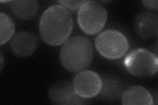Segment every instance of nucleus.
<instances>
[{"label": "nucleus", "mask_w": 158, "mask_h": 105, "mask_svg": "<svg viewBox=\"0 0 158 105\" xmlns=\"http://www.w3.org/2000/svg\"><path fill=\"white\" fill-rule=\"evenodd\" d=\"M11 51L20 57L31 56L38 47V40L35 35L28 31H20L13 37L10 43Z\"/></svg>", "instance_id": "obj_8"}, {"label": "nucleus", "mask_w": 158, "mask_h": 105, "mask_svg": "<svg viewBox=\"0 0 158 105\" xmlns=\"http://www.w3.org/2000/svg\"><path fill=\"white\" fill-rule=\"evenodd\" d=\"M15 32V23L8 14H0V44L7 43L13 36Z\"/></svg>", "instance_id": "obj_13"}, {"label": "nucleus", "mask_w": 158, "mask_h": 105, "mask_svg": "<svg viewBox=\"0 0 158 105\" xmlns=\"http://www.w3.org/2000/svg\"><path fill=\"white\" fill-rule=\"evenodd\" d=\"M107 13L102 4L94 1H85L79 9L77 21L79 26L86 34L100 32L107 22Z\"/></svg>", "instance_id": "obj_4"}, {"label": "nucleus", "mask_w": 158, "mask_h": 105, "mask_svg": "<svg viewBox=\"0 0 158 105\" xmlns=\"http://www.w3.org/2000/svg\"><path fill=\"white\" fill-rule=\"evenodd\" d=\"M59 58L63 67L71 72H79L90 65L93 59V47L90 39L75 36L64 42Z\"/></svg>", "instance_id": "obj_2"}, {"label": "nucleus", "mask_w": 158, "mask_h": 105, "mask_svg": "<svg viewBox=\"0 0 158 105\" xmlns=\"http://www.w3.org/2000/svg\"><path fill=\"white\" fill-rule=\"evenodd\" d=\"M73 28L71 13L60 5H53L44 12L40 20L42 39L48 45L57 46L69 39Z\"/></svg>", "instance_id": "obj_1"}, {"label": "nucleus", "mask_w": 158, "mask_h": 105, "mask_svg": "<svg viewBox=\"0 0 158 105\" xmlns=\"http://www.w3.org/2000/svg\"><path fill=\"white\" fill-rule=\"evenodd\" d=\"M124 64L128 72L133 76H152L157 72V56L149 50L138 48L127 54Z\"/></svg>", "instance_id": "obj_5"}, {"label": "nucleus", "mask_w": 158, "mask_h": 105, "mask_svg": "<svg viewBox=\"0 0 158 105\" xmlns=\"http://www.w3.org/2000/svg\"><path fill=\"white\" fill-rule=\"evenodd\" d=\"M76 93L85 99H90L100 93L102 79L99 75L91 71H82L78 72L73 81Z\"/></svg>", "instance_id": "obj_6"}, {"label": "nucleus", "mask_w": 158, "mask_h": 105, "mask_svg": "<svg viewBox=\"0 0 158 105\" xmlns=\"http://www.w3.org/2000/svg\"><path fill=\"white\" fill-rule=\"evenodd\" d=\"M136 34L142 39H149L156 36L158 30V17L156 13L144 11L139 13L135 21Z\"/></svg>", "instance_id": "obj_9"}, {"label": "nucleus", "mask_w": 158, "mask_h": 105, "mask_svg": "<svg viewBox=\"0 0 158 105\" xmlns=\"http://www.w3.org/2000/svg\"><path fill=\"white\" fill-rule=\"evenodd\" d=\"M95 46L102 57L115 60L125 55L129 48V43L122 32L116 30H106L98 35Z\"/></svg>", "instance_id": "obj_3"}, {"label": "nucleus", "mask_w": 158, "mask_h": 105, "mask_svg": "<svg viewBox=\"0 0 158 105\" xmlns=\"http://www.w3.org/2000/svg\"><path fill=\"white\" fill-rule=\"evenodd\" d=\"M58 2L60 6L65 9L76 10L80 9L85 1H59Z\"/></svg>", "instance_id": "obj_14"}, {"label": "nucleus", "mask_w": 158, "mask_h": 105, "mask_svg": "<svg viewBox=\"0 0 158 105\" xmlns=\"http://www.w3.org/2000/svg\"><path fill=\"white\" fill-rule=\"evenodd\" d=\"M49 97L57 104H85L87 99L80 97L76 93L73 83L60 81L53 84L49 89Z\"/></svg>", "instance_id": "obj_7"}, {"label": "nucleus", "mask_w": 158, "mask_h": 105, "mask_svg": "<svg viewBox=\"0 0 158 105\" xmlns=\"http://www.w3.org/2000/svg\"><path fill=\"white\" fill-rule=\"evenodd\" d=\"M9 7L12 13L21 20H30L35 17L38 11L39 5L36 1L10 2Z\"/></svg>", "instance_id": "obj_12"}, {"label": "nucleus", "mask_w": 158, "mask_h": 105, "mask_svg": "<svg viewBox=\"0 0 158 105\" xmlns=\"http://www.w3.org/2000/svg\"><path fill=\"white\" fill-rule=\"evenodd\" d=\"M102 86L98 95L106 101H117L122 97L124 88L120 79L112 76H103Z\"/></svg>", "instance_id": "obj_11"}, {"label": "nucleus", "mask_w": 158, "mask_h": 105, "mask_svg": "<svg viewBox=\"0 0 158 105\" xmlns=\"http://www.w3.org/2000/svg\"><path fill=\"white\" fill-rule=\"evenodd\" d=\"M122 103L129 104H154V98L150 93L144 87L133 86L125 89L121 97Z\"/></svg>", "instance_id": "obj_10"}, {"label": "nucleus", "mask_w": 158, "mask_h": 105, "mask_svg": "<svg viewBox=\"0 0 158 105\" xmlns=\"http://www.w3.org/2000/svg\"><path fill=\"white\" fill-rule=\"evenodd\" d=\"M144 6L148 9L157 10L158 6V2L157 0H152V1H142Z\"/></svg>", "instance_id": "obj_15"}, {"label": "nucleus", "mask_w": 158, "mask_h": 105, "mask_svg": "<svg viewBox=\"0 0 158 105\" xmlns=\"http://www.w3.org/2000/svg\"><path fill=\"white\" fill-rule=\"evenodd\" d=\"M0 60H1V61H0V68H1V71L3 69V64H4V62H3V55L1 53V58H0Z\"/></svg>", "instance_id": "obj_16"}]
</instances>
